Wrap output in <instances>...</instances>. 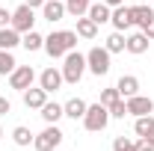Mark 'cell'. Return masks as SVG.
Instances as JSON below:
<instances>
[{
    "instance_id": "obj_1",
    "label": "cell",
    "mask_w": 154,
    "mask_h": 151,
    "mask_svg": "<svg viewBox=\"0 0 154 151\" xmlns=\"http://www.w3.org/2000/svg\"><path fill=\"white\" fill-rule=\"evenodd\" d=\"M77 33L74 30H54L51 36H45V51H48V57L51 59H62L68 51H74L77 48Z\"/></svg>"
},
{
    "instance_id": "obj_2",
    "label": "cell",
    "mask_w": 154,
    "mask_h": 151,
    "mask_svg": "<svg viewBox=\"0 0 154 151\" xmlns=\"http://www.w3.org/2000/svg\"><path fill=\"white\" fill-rule=\"evenodd\" d=\"M62 80L65 83H80V77L86 74V54H80V51H68L65 57H62Z\"/></svg>"
},
{
    "instance_id": "obj_3",
    "label": "cell",
    "mask_w": 154,
    "mask_h": 151,
    "mask_svg": "<svg viewBox=\"0 0 154 151\" xmlns=\"http://www.w3.org/2000/svg\"><path fill=\"white\" fill-rule=\"evenodd\" d=\"M107 125H110V110H107L101 101H98V104H89V107H86V116H83V128L98 133V131H104Z\"/></svg>"
},
{
    "instance_id": "obj_4",
    "label": "cell",
    "mask_w": 154,
    "mask_h": 151,
    "mask_svg": "<svg viewBox=\"0 0 154 151\" xmlns=\"http://www.w3.org/2000/svg\"><path fill=\"white\" fill-rule=\"evenodd\" d=\"M110 57H113V54H110L107 48H92V51L86 54V68H89L95 77H104L110 68H113V65H110Z\"/></svg>"
},
{
    "instance_id": "obj_5",
    "label": "cell",
    "mask_w": 154,
    "mask_h": 151,
    "mask_svg": "<svg viewBox=\"0 0 154 151\" xmlns=\"http://www.w3.org/2000/svg\"><path fill=\"white\" fill-rule=\"evenodd\" d=\"M62 136H65V133L59 131L57 125H48V128H45V131L33 139V148H36V151H54V148H59Z\"/></svg>"
},
{
    "instance_id": "obj_6",
    "label": "cell",
    "mask_w": 154,
    "mask_h": 151,
    "mask_svg": "<svg viewBox=\"0 0 154 151\" xmlns=\"http://www.w3.org/2000/svg\"><path fill=\"white\" fill-rule=\"evenodd\" d=\"M9 27H15L21 36H24V33H30V30L36 27V12H33V6L21 3L18 9L12 12V24H9Z\"/></svg>"
},
{
    "instance_id": "obj_7",
    "label": "cell",
    "mask_w": 154,
    "mask_h": 151,
    "mask_svg": "<svg viewBox=\"0 0 154 151\" xmlns=\"http://www.w3.org/2000/svg\"><path fill=\"white\" fill-rule=\"evenodd\" d=\"M33 80H36L33 65H18V68L9 74V86H12V89H18V92H24V89H30V86H33Z\"/></svg>"
},
{
    "instance_id": "obj_8",
    "label": "cell",
    "mask_w": 154,
    "mask_h": 151,
    "mask_svg": "<svg viewBox=\"0 0 154 151\" xmlns=\"http://www.w3.org/2000/svg\"><path fill=\"white\" fill-rule=\"evenodd\" d=\"M62 83H65V80H62V71H59V68H54V65H51V68H45V71L38 74V86H42L48 95L59 92V89H62Z\"/></svg>"
},
{
    "instance_id": "obj_9",
    "label": "cell",
    "mask_w": 154,
    "mask_h": 151,
    "mask_svg": "<svg viewBox=\"0 0 154 151\" xmlns=\"http://www.w3.org/2000/svg\"><path fill=\"white\" fill-rule=\"evenodd\" d=\"M110 24H113L119 33H128L131 27H134V12H131V6H116L113 9V15H110Z\"/></svg>"
},
{
    "instance_id": "obj_10",
    "label": "cell",
    "mask_w": 154,
    "mask_h": 151,
    "mask_svg": "<svg viewBox=\"0 0 154 151\" xmlns=\"http://www.w3.org/2000/svg\"><path fill=\"white\" fill-rule=\"evenodd\" d=\"M154 113V101L145 95H134L128 98V116H151Z\"/></svg>"
},
{
    "instance_id": "obj_11",
    "label": "cell",
    "mask_w": 154,
    "mask_h": 151,
    "mask_svg": "<svg viewBox=\"0 0 154 151\" xmlns=\"http://www.w3.org/2000/svg\"><path fill=\"white\" fill-rule=\"evenodd\" d=\"M68 15L65 12V0H45V6H42V18L51 21V24H57Z\"/></svg>"
},
{
    "instance_id": "obj_12",
    "label": "cell",
    "mask_w": 154,
    "mask_h": 151,
    "mask_svg": "<svg viewBox=\"0 0 154 151\" xmlns=\"http://www.w3.org/2000/svg\"><path fill=\"white\" fill-rule=\"evenodd\" d=\"M21 95H24V107H27V110H42L45 101H48V92H45L42 86H38V89L30 86V89H24Z\"/></svg>"
},
{
    "instance_id": "obj_13",
    "label": "cell",
    "mask_w": 154,
    "mask_h": 151,
    "mask_svg": "<svg viewBox=\"0 0 154 151\" xmlns=\"http://www.w3.org/2000/svg\"><path fill=\"white\" fill-rule=\"evenodd\" d=\"M116 89H119V95L128 101V98H134V95H139V77L134 74H122L119 77V83H116Z\"/></svg>"
},
{
    "instance_id": "obj_14",
    "label": "cell",
    "mask_w": 154,
    "mask_h": 151,
    "mask_svg": "<svg viewBox=\"0 0 154 151\" xmlns=\"http://www.w3.org/2000/svg\"><path fill=\"white\" fill-rule=\"evenodd\" d=\"M148 45H151V39L139 30V33H134V36H128L125 51H128V54H134V57H139V54H145V51H148Z\"/></svg>"
},
{
    "instance_id": "obj_15",
    "label": "cell",
    "mask_w": 154,
    "mask_h": 151,
    "mask_svg": "<svg viewBox=\"0 0 154 151\" xmlns=\"http://www.w3.org/2000/svg\"><path fill=\"white\" fill-rule=\"evenodd\" d=\"M134 133H136V136H145V139H151V142H154V116H136Z\"/></svg>"
},
{
    "instance_id": "obj_16",
    "label": "cell",
    "mask_w": 154,
    "mask_h": 151,
    "mask_svg": "<svg viewBox=\"0 0 154 151\" xmlns=\"http://www.w3.org/2000/svg\"><path fill=\"white\" fill-rule=\"evenodd\" d=\"M42 119L48 122V125H57L59 119L65 116V110H62V104H57V101H45V107H42Z\"/></svg>"
},
{
    "instance_id": "obj_17",
    "label": "cell",
    "mask_w": 154,
    "mask_h": 151,
    "mask_svg": "<svg viewBox=\"0 0 154 151\" xmlns=\"http://www.w3.org/2000/svg\"><path fill=\"white\" fill-rule=\"evenodd\" d=\"M80 39H86V42H92V39L98 36V24L89 15H83V18H77V30H74Z\"/></svg>"
},
{
    "instance_id": "obj_18",
    "label": "cell",
    "mask_w": 154,
    "mask_h": 151,
    "mask_svg": "<svg viewBox=\"0 0 154 151\" xmlns=\"http://www.w3.org/2000/svg\"><path fill=\"white\" fill-rule=\"evenodd\" d=\"M21 45V33L15 27H3L0 30V51H12V48H18Z\"/></svg>"
},
{
    "instance_id": "obj_19",
    "label": "cell",
    "mask_w": 154,
    "mask_h": 151,
    "mask_svg": "<svg viewBox=\"0 0 154 151\" xmlns=\"http://www.w3.org/2000/svg\"><path fill=\"white\" fill-rule=\"evenodd\" d=\"M86 15H89V18L95 21L98 27H101V24H107V21H110L113 9H110V6H107V3L101 0V3H92V6H89V12H86Z\"/></svg>"
},
{
    "instance_id": "obj_20",
    "label": "cell",
    "mask_w": 154,
    "mask_h": 151,
    "mask_svg": "<svg viewBox=\"0 0 154 151\" xmlns=\"http://www.w3.org/2000/svg\"><path fill=\"white\" fill-rule=\"evenodd\" d=\"M86 107H89V104H86L83 98H71V101H65V104H62V110H65V116H68V119H74V122L86 116Z\"/></svg>"
},
{
    "instance_id": "obj_21",
    "label": "cell",
    "mask_w": 154,
    "mask_h": 151,
    "mask_svg": "<svg viewBox=\"0 0 154 151\" xmlns=\"http://www.w3.org/2000/svg\"><path fill=\"white\" fill-rule=\"evenodd\" d=\"M131 12H134V27H139V30H142V27H145V24L154 18V9H151V6H145V3L131 6Z\"/></svg>"
},
{
    "instance_id": "obj_22",
    "label": "cell",
    "mask_w": 154,
    "mask_h": 151,
    "mask_svg": "<svg viewBox=\"0 0 154 151\" xmlns=\"http://www.w3.org/2000/svg\"><path fill=\"white\" fill-rule=\"evenodd\" d=\"M125 45H128V36H125V33H119V30L110 33L107 42H104V48H107L110 54H122V51H125Z\"/></svg>"
},
{
    "instance_id": "obj_23",
    "label": "cell",
    "mask_w": 154,
    "mask_h": 151,
    "mask_svg": "<svg viewBox=\"0 0 154 151\" xmlns=\"http://www.w3.org/2000/svg\"><path fill=\"white\" fill-rule=\"evenodd\" d=\"M21 45H24L30 54H33V51H42V48H45V36H38L36 30H30V33L21 36Z\"/></svg>"
},
{
    "instance_id": "obj_24",
    "label": "cell",
    "mask_w": 154,
    "mask_h": 151,
    "mask_svg": "<svg viewBox=\"0 0 154 151\" xmlns=\"http://www.w3.org/2000/svg\"><path fill=\"white\" fill-rule=\"evenodd\" d=\"M89 6H92V0H65V12L74 18H83L89 12Z\"/></svg>"
},
{
    "instance_id": "obj_25",
    "label": "cell",
    "mask_w": 154,
    "mask_h": 151,
    "mask_svg": "<svg viewBox=\"0 0 154 151\" xmlns=\"http://www.w3.org/2000/svg\"><path fill=\"white\" fill-rule=\"evenodd\" d=\"M15 68H18V62L12 57V51H0V77H9Z\"/></svg>"
},
{
    "instance_id": "obj_26",
    "label": "cell",
    "mask_w": 154,
    "mask_h": 151,
    "mask_svg": "<svg viewBox=\"0 0 154 151\" xmlns=\"http://www.w3.org/2000/svg\"><path fill=\"white\" fill-rule=\"evenodd\" d=\"M33 139H36V136L30 133V128H24V125H18V128L12 131V142H15V145H21V148H27Z\"/></svg>"
},
{
    "instance_id": "obj_27",
    "label": "cell",
    "mask_w": 154,
    "mask_h": 151,
    "mask_svg": "<svg viewBox=\"0 0 154 151\" xmlns=\"http://www.w3.org/2000/svg\"><path fill=\"white\" fill-rule=\"evenodd\" d=\"M107 110H110V119H125V116H128V101L119 98V101H113Z\"/></svg>"
},
{
    "instance_id": "obj_28",
    "label": "cell",
    "mask_w": 154,
    "mask_h": 151,
    "mask_svg": "<svg viewBox=\"0 0 154 151\" xmlns=\"http://www.w3.org/2000/svg\"><path fill=\"white\" fill-rule=\"evenodd\" d=\"M113 151H136V142L128 136H116L113 139Z\"/></svg>"
},
{
    "instance_id": "obj_29",
    "label": "cell",
    "mask_w": 154,
    "mask_h": 151,
    "mask_svg": "<svg viewBox=\"0 0 154 151\" xmlns=\"http://www.w3.org/2000/svg\"><path fill=\"white\" fill-rule=\"evenodd\" d=\"M119 98H122V95H119V89H116V86H110V89H104V92H101V104H104V107H110V104H113V101H119Z\"/></svg>"
},
{
    "instance_id": "obj_30",
    "label": "cell",
    "mask_w": 154,
    "mask_h": 151,
    "mask_svg": "<svg viewBox=\"0 0 154 151\" xmlns=\"http://www.w3.org/2000/svg\"><path fill=\"white\" fill-rule=\"evenodd\" d=\"M136 151H154V142L145 139V136H139V139H136Z\"/></svg>"
},
{
    "instance_id": "obj_31",
    "label": "cell",
    "mask_w": 154,
    "mask_h": 151,
    "mask_svg": "<svg viewBox=\"0 0 154 151\" xmlns=\"http://www.w3.org/2000/svg\"><path fill=\"white\" fill-rule=\"evenodd\" d=\"M9 24H12V12H9V9H0V30L9 27Z\"/></svg>"
},
{
    "instance_id": "obj_32",
    "label": "cell",
    "mask_w": 154,
    "mask_h": 151,
    "mask_svg": "<svg viewBox=\"0 0 154 151\" xmlns=\"http://www.w3.org/2000/svg\"><path fill=\"white\" fill-rule=\"evenodd\" d=\"M6 113H12V104H9V98L0 95V116H6Z\"/></svg>"
},
{
    "instance_id": "obj_33",
    "label": "cell",
    "mask_w": 154,
    "mask_h": 151,
    "mask_svg": "<svg viewBox=\"0 0 154 151\" xmlns=\"http://www.w3.org/2000/svg\"><path fill=\"white\" fill-rule=\"evenodd\" d=\"M142 33H145V36H148V39H151V42H154V18L148 21L145 27H142Z\"/></svg>"
},
{
    "instance_id": "obj_34",
    "label": "cell",
    "mask_w": 154,
    "mask_h": 151,
    "mask_svg": "<svg viewBox=\"0 0 154 151\" xmlns=\"http://www.w3.org/2000/svg\"><path fill=\"white\" fill-rule=\"evenodd\" d=\"M24 3H27V6H33V9H36V6H45V0H24Z\"/></svg>"
},
{
    "instance_id": "obj_35",
    "label": "cell",
    "mask_w": 154,
    "mask_h": 151,
    "mask_svg": "<svg viewBox=\"0 0 154 151\" xmlns=\"http://www.w3.org/2000/svg\"><path fill=\"white\" fill-rule=\"evenodd\" d=\"M104 3H107V6H110V9H116V6H122V3H125V0H104Z\"/></svg>"
},
{
    "instance_id": "obj_36",
    "label": "cell",
    "mask_w": 154,
    "mask_h": 151,
    "mask_svg": "<svg viewBox=\"0 0 154 151\" xmlns=\"http://www.w3.org/2000/svg\"><path fill=\"white\" fill-rule=\"evenodd\" d=\"M0 139H3V128H0Z\"/></svg>"
},
{
    "instance_id": "obj_37",
    "label": "cell",
    "mask_w": 154,
    "mask_h": 151,
    "mask_svg": "<svg viewBox=\"0 0 154 151\" xmlns=\"http://www.w3.org/2000/svg\"><path fill=\"white\" fill-rule=\"evenodd\" d=\"M54 151H59V148H54Z\"/></svg>"
}]
</instances>
